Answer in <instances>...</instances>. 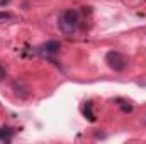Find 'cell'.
Here are the masks:
<instances>
[{"instance_id":"obj_1","label":"cell","mask_w":146,"mask_h":144,"mask_svg":"<svg viewBox=\"0 0 146 144\" xmlns=\"http://www.w3.org/2000/svg\"><path fill=\"white\" fill-rule=\"evenodd\" d=\"M58 26H60L63 34H66V36L75 34L78 26H80V14H78V10H73V9L65 10L60 15V19H58Z\"/></svg>"},{"instance_id":"obj_2","label":"cell","mask_w":146,"mask_h":144,"mask_svg":"<svg viewBox=\"0 0 146 144\" xmlns=\"http://www.w3.org/2000/svg\"><path fill=\"white\" fill-rule=\"evenodd\" d=\"M106 63L114 71H124L127 68V58L119 51H109L106 54Z\"/></svg>"},{"instance_id":"obj_3","label":"cell","mask_w":146,"mask_h":144,"mask_svg":"<svg viewBox=\"0 0 146 144\" xmlns=\"http://www.w3.org/2000/svg\"><path fill=\"white\" fill-rule=\"evenodd\" d=\"M60 49H61V44L58 41H48L41 46V53L44 54H56Z\"/></svg>"},{"instance_id":"obj_4","label":"cell","mask_w":146,"mask_h":144,"mask_svg":"<svg viewBox=\"0 0 146 144\" xmlns=\"http://www.w3.org/2000/svg\"><path fill=\"white\" fill-rule=\"evenodd\" d=\"M15 134V129L12 127H2L0 129V139L2 141H10V137Z\"/></svg>"},{"instance_id":"obj_5","label":"cell","mask_w":146,"mask_h":144,"mask_svg":"<svg viewBox=\"0 0 146 144\" xmlns=\"http://www.w3.org/2000/svg\"><path fill=\"white\" fill-rule=\"evenodd\" d=\"M83 114L88 117V120H95V115L92 114V104H90V102L87 104V107L83 108Z\"/></svg>"},{"instance_id":"obj_6","label":"cell","mask_w":146,"mask_h":144,"mask_svg":"<svg viewBox=\"0 0 146 144\" xmlns=\"http://www.w3.org/2000/svg\"><path fill=\"white\" fill-rule=\"evenodd\" d=\"M12 15L9 14V12H0V20H7V19H10Z\"/></svg>"},{"instance_id":"obj_7","label":"cell","mask_w":146,"mask_h":144,"mask_svg":"<svg viewBox=\"0 0 146 144\" xmlns=\"http://www.w3.org/2000/svg\"><path fill=\"white\" fill-rule=\"evenodd\" d=\"M5 75H7V73H5V70H3V66L0 65V80H3V78H5Z\"/></svg>"}]
</instances>
